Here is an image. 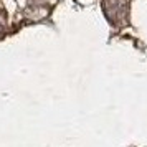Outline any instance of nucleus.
Wrapping results in <instances>:
<instances>
[{"mask_svg": "<svg viewBox=\"0 0 147 147\" xmlns=\"http://www.w3.org/2000/svg\"><path fill=\"white\" fill-rule=\"evenodd\" d=\"M127 0H106L104 2V12L106 17L113 23H122L127 18Z\"/></svg>", "mask_w": 147, "mask_h": 147, "instance_id": "1", "label": "nucleus"}]
</instances>
